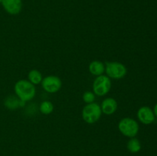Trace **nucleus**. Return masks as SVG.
Wrapping results in <instances>:
<instances>
[{"instance_id":"nucleus-12","label":"nucleus","mask_w":157,"mask_h":156,"mask_svg":"<svg viewBox=\"0 0 157 156\" xmlns=\"http://www.w3.org/2000/svg\"><path fill=\"white\" fill-rule=\"evenodd\" d=\"M29 79L32 84H39L42 81V75L38 70H32L29 72Z\"/></svg>"},{"instance_id":"nucleus-8","label":"nucleus","mask_w":157,"mask_h":156,"mask_svg":"<svg viewBox=\"0 0 157 156\" xmlns=\"http://www.w3.org/2000/svg\"><path fill=\"white\" fill-rule=\"evenodd\" d=\"M2 5L5 10L11 15H17L22 8L21 0H2Z\"/></svg>"},{"instance_id":"nucleus-17","label":"nucleus","mask_w":157,"mask_h":156,"mask_svg":"<svg viewBox=\"0 0 157 156\" xmlns=\"http://www.w3.org/2000/svg\"><path fill=\"white\" fill-rule=\"evenodd\" d=\"M0 3H2V0H0Z\"/></svg>"},{"instance_id":"nucleus-4","label":"nucleus","mask_w":157,"mask_h":156,"mask_svg":"<svg viewBox=\"0 0 157 156\" xmlns=\"http://www.w3.org/2000/svg\"><path fill=\"white\" fill-rule=\"evenodd\" d=\"M111 82L109 77L104 75H101L96 78L93 84V90L95 94L98 96H104L110 90Z\"/></svg>"},{"instance_id":"nucleus-15","label":"nucleus","mask_w":157,"mask_h":156,"mask_svg":"<svg viewBox=\"0 0 157 156\" xmlns=\"http://www.w3.org/2000/svg\"><path fill=\"white\" fill-rule=\"evenodd\" d=\"M83 99L85 102H87V104L88 103H91L94 101L95 99V96L92 92L90 91H87L84 93L83 95Z\"/></svg>"},{"instance_id":"nucleus-7","label":"nucleus","mask_w":157,"mask_h":156,"mask_svg":"<svg viewBox=\"0 0 157 156\" xmlns=\"http://www.w3.org/2000/svg\"><path fill=\"white\" fill-rule=\"evenodd\" d=\"M137 116L139 120L145 125L153 123L156 117L153 110L148 106L140 107L137 112Z\"/></svg>"},{"instance_id":"nucleus-2","label":"nucleus","mask_w":157,"mask_h":156,"mask_svg":"<svg viewBox=\"0 0 157 156\" xmlns=\"http://www.w3.org/2000/svg\"><path fill=\"white\" fill-rule=\"evenodd\" d=\"M102 110L98 103L91 102L84 107L82 110V117L86 122L93 124L99 120Z\"/></svg>"},{"instance_id":"nucleus-11","label":"nucleus","mask_w":157,"mask_h":156,"mask_svg":"<svg viewBox=\"0 0 157 156\" xmlns=\"http://www.w3.org/2000/svg\"><path fill=\"white\" fill-rule=\"evenodd\" d=\"M127 148L132 153H136L141 149V144L137 139L132 138L127 142Z\"/></svg>"},{"instance_id":"nucleus-1","label":"nucleus","mask_w":157,"mask_h":156,"mask_svg":"<svg viewBox=\"0 0 157 156\" xmlns=\"http://www.w3.org/2000/svg\"><path fill=\"white\" fill-rule=\"evenodd\" d=\"M15 92L22 102H25L33 99L35 95V88L30 81L21 80L15 84Z\"/></svg>"},{"instance_id":"nucleus-3","label":"nucleus","mask_w":157,"mask_h":156,"mask_svg":"<svg viewBox=\"0 0 157 156\" xmlns=\"http://www.w3.org/2000/svg\"><path fill=\"white\" fill-rule=\"evenodd\" d=\"M118 128L123 135L130 138L136 136L139 132V125L137 122L131 118H124L121 119Z\"/></svg>"},{"instance_id":"nucleus-10","label":"nucleus","mask_w":157,"mask_h":156,"mask_svg":"<svg viewBox=\"0 0 157 156\" xmlns=\"http://www.w3.org/2000/svg\"><path fill=\"white\" fill-rule=\"evenodd\" d=\"M89 70L90 73L96 76H101L104 71V67L102 62L98 61H94L89 65Z\"/></svg>"},{"instance_id":"nucleus-6","label":"nucleus","mask_w":157,"mask_h":156,"mask_svg":"<svg viewBox=\"0 0 157 156\" xmlns=\"http://www.w3.org/2000/svg\"><path fill=\"white\" fill-rule=\"evenodd\" d=\"M42 87L45 91L48 93H56L61 89V80L56 76H48L41 81Z\"/></svg>"},{"instance_id":"nucleus-14","label":"nucleus","mask_w":157,"mask_h":156,"mask_svg":"<svg viewBox=\"0 0 157 156\" xmlns=\"http://www.w3.org/2000/svg\"><path fill=\"white\" fill-rule=\"evenodd\" d=\"M18 101L14 97H9L6 99V102H5V105L7 107H9V109H12V110H14L15 108H16L18 105Z\"/></svg>"},{"instance_id":"nucleus-9","label":"nucleus","mask_w":157,"mask_h":156,"mask_svg":"<svg viewBox=\"0 0 157 156\" xmlns=\"http://www.w3.org/2000/svg\"><path fill=\"white\" fill-rule=\"evenodd\" d=\"M101 110L106 115H111L117 110V103L113 98H107L104 99L101 105Z\"/></svg>"},{"instance_id":"nucleus-13","label":"nucleus","mask_w":157,"mask_h":156,"mask_svg":"<svg viewBox=\"0 0 157 156\" xmlns=\"http://www.w3.org/2000/svg\"><path fill=\"white\" fill-rule=\"evenodd\" d=\"M54 110V106L53 104L52 103L49 101H44L41 104V106H40V110H41V113L43 114H50V113H52Z\"/></svg>"},{"instance_id":"nucleus-16","label":"nucleus","mask_w":157,"mask_h":156,"mask_svg":"<svg viewBox=\"0 0 157 156\" xmlns=\"http://www.w3.org/2000/svg\"><path fill=\"white\" fill-rule=\"evenodd\" d=\"M153 113H154L155 116H156L157 117V103L155 105L154 108H153Z\"/></svg>"},{"instance_id":"nucleus-5","label":"nucleus","mask_w":157,"mask_h":156,"mask_svg":"<svg viewBox=\"0 0 157 156\" xmlns=\"http://www.w3.org/2000/svg\"><path fill=\"white\" fill-rule=\"evenodd\" d=\"M106 65V73L109 77L121 79L127 74V68L121 63L109 62Z\"/></svg>"}]
</instances>
